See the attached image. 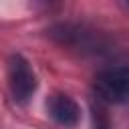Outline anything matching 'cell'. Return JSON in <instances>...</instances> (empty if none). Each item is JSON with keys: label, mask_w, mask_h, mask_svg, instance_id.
Returning a JSON list of instances; mask_svg holds the SVG:
<instances>
[{"label": "cell", "mask_w": 129, "mask_h": 129, "mask_svg": "<svg viewBox=\"0 0 129 129\" xmlns=\"http://www.w3.org/2000/svg\"><path fill=\"white\" fill-rule=\"evenodd\" d=\"M93 91L99 101L109 105L129 103V64L101 71L93 81Z\"/></svg>", "instance_id": "6da1fadb"}, {"label": "cell", "mask_w": 129, "mask_h": 129, "mask_svg": "<svg viewBox=\"0 0 129 129\" xmlns=\"http://www.w3.org/2000/svg\"><path fill=\"white\" fill-rule=\"evenodd\" d=\"M38 79L30 62L22 54H12L8 60V89L18 105H26L36 93Z\"/></svg>", "instance_id": "7a4b0ae2"}, {"label": "cell", "mask_w": 129, "mask_h": 129, "mask_svg": "<svg viewBox=\"0 0 129 129\" xmlns=\"http://www.w3.org/2000/svg\"><path fill=\"white\" fill-rule=\"evenodd\" d=\"M46 111L54 123H58L60 127H67V129L77 127L81 121V107L67 93H52L46 99Z\"/></svg>", "instance_id": "3957f363"}, {"label": "cell", "mask_w": 129, "mask_h": 129, "mask_svg": "<svg viewBox=\"0 0 129 129\" xmlns=\"http://www.w3.org/2000/svg\"><path fill=\"white\" fill-rule=\"evenodd\" d=\"M62 0H34V4L38 6V8H44V10H50L52 6H56V4H60Z\"/></svg>", "instance_id": "277c9868"}]
</instances>
